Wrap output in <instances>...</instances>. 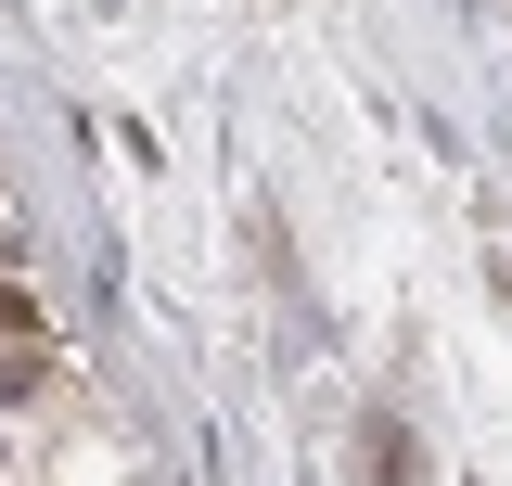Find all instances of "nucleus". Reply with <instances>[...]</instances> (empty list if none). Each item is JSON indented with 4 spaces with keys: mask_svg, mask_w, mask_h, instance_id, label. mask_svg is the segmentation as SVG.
<instances>
[{
    "mask_svg": "<svg viewBox=\"0 0 512 486\" xmlns=\"http://www.w3.org/2000/svg\"><path fill=\"white\" fill-rule=\"evenodd\" d=\"M372 448H359V486H410L423 474V448H397V423H359Z\"/></svg>",
    "mask_w": 512,
    "mask_h": 486,
    "instance_id": "nucleus-1",
    "label": "nucleus"
}]
</instances>
